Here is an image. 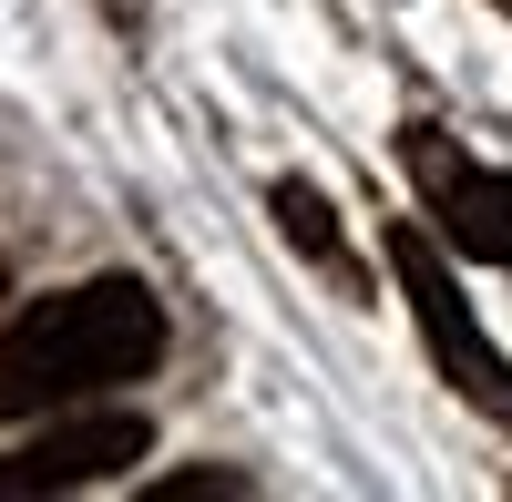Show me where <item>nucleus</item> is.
I'll return each instance as SVG.
<instances>
[{"label":"nucleus","mask_w":512,"mask_h":502,"mask_svg":"<svg viewBox=\"0 0 512 502\" xmlns=\"http://www.w3.org/2000/svg\"><path fill=\"white\" fill-rule=\"evenodd\" d=\"M164 359V308L144 277H82L62 298H31L0 328V421L82 410Z\"/></svg>","instance_id":"f257e3e1"},{"label":"nucleus","mask_w":512,"mask_h":502,"mask_svg":"<svg viewBox=\"0 0 512 502\" xmlns=\"http://www.w3.org/2000/svg\"><path fill=\"white\" fill-rule=\"evenodd\" d=\"M390 267H400V287H410V318H420V339H431L441 380H451L461 400H482V410H512V359L472 328V308H461V287H451V267H441V246L420 236V226H390Z\"/></svg>","instance_id":"f03ea898"},{"label":"nucleus","mask_w":512,"mask_h":502,"mask_svg":"<svg viewBox=\"0 0 512 502\" xmlns=\"http://www.w3.org/2000/svg\"><path fill=\"white\" fill-rule=\"evenodd\" d=\"M144 451H154L144 410H72V421H52L41 441H21L11 462H0V502H21V492H93L123 462H144Z\"/></svg>","instance_id":"7ed1b4c3"},{"label":"nucleus","mask_w":512,"mask_h":502,"mask_svg":"<svg viewBox=\"0 0 512 502\" xmlns=\"http://www.w3.org/2000/svg\"><path fill=\"white\" fill-rule=\"evenodd\" d=\"M410 175H420V195H431V216H441V236L461 246V257L512 267V175L451 154L431 123H410Z\"/></svg>","instance_id":"20e7f679"},{"label":"nucleus","mask_w":512,"mask_h":502,"mask_svg":"<svg viewBox=\"0 0 512 502\" xmlns=\"http://www.w3.org/2000/svg\"><path fill=\"white\" fill-rule=\"evenodd\" d=\"M277 226H287V246H297V257H318L328 277H349V246H338V216H328V195H318L308 175H287V185H277Z\"/></svg>","instance_id":"39448f33"},{"label":"nucleus","mask_w":512,"mask_h":502,"mask_svg":"<svg viewBox=\"0 0 512 502\" xmlns=\"http://www.w3.org/2000/svg\"><path fill=\"white\" fill-rule=\"evenodd\" d=\"M246 492H256V482L216 462V472H164V482H154L144 502H246Z\"/></svg>","instance_id":"423d86ee"}]
</instances>
